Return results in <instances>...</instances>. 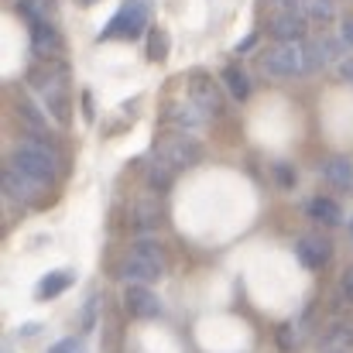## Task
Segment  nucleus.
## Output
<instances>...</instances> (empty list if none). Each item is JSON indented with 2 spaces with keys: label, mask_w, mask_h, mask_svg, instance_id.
<instances>
[{
  "label": "nucleus",
  "mask_w": 353,
  "mask_h": 353,
  "mask_svg": "<svg viewBox=\"0 0 353 353\" xmlns=\"http://www.w3.org/2000/svg\"><path fill=\"white\" fill-rule=\"evenodd\" d=\"M288 330H292V326H281V330H278V333H274V340H278V343H281V350H292V343H295V340H292V333H288Z\"/></svg>",
  "instance_id": "obj_29"
},
{
  "label": "nucleus",
  "mask_w": 353,
  "mask_h": 353,
  "mask_svg": "<svg viewBox=\"0 0 353 353\" xmlns=\"http://www.w3.org/2000/svg\"><path fill=\"white\" fill-rule=\"evenodd\" d=\"M38 189H41V185H34L31 179H24L21 172H14V168L7 165V172H3V199H7L10 206H17V210L31 206Z\"/></svg>",
  "instance_id": "obj_12"
},
{
  "label": "nucleus",
  "mask_w": 353,
  "mask_h": 353,
  "mask_svg": "<svg viewBox=\"0 0 353 353\" xmlns=\"http://www.w3.org/2000/svg\"><path fill=\"white\" fill-rule=\"evenodd\" d=\"M274 182H278L281 189H292V185H295V172H292V165L278 161V165H274Z\"/></svg>",
  "instance_id": "obj_25"
},
{
  "label": "nucleus",
  "mask_w": 353,
  "mask_h": 353,
  "mask_svg": "<svg viewBox=\"0 0 353 353\" xmlns=\"http://www.w3.org/2000/svg\"><path fill=\"white\" fill-rule=\"evenodd\" d=\"M326 353H343V350H326Z\"/></svg>",
  "instance_id": "obj_36"
},
{
  "label": "nucleus",
  "mask_w": 353,
  "mask_h": 353,
  "mask_svg": "<svg viewBox=\"0 0 353 353\" xmlns=\"http://www.w3.org/2000/svg\"><path fill=\"white\" fill-rule=\"evenodd\" d=\"M168 48H172L168 31L151 28V31H148V38H144V52H148V59H151V62H165V59H168Z\"/></svg>",
  "instance_id": "obj_19"
},
{
  "label": "nucleus",
  "mask_w": 353,
  "mask_h": 353,
  "mask_svg": "<svg viewBox=\"0 0 353 353\" xmlns=\"http://www.w3.org/2000/svg\"><path fill=\"white\" fill-rule=\"evenodd\" d=\"M326 182L340 192H350L353 189V161L350 158H330L326 161Z\"/></svg>",
  "instance_id": "obj_17"
},
{
  "label": "nucleus",
  "mask_w": 353,
  "mask_h": 353,
  "mask_svg": "<svg viewBox=\"0 0 353 353\" xmlns=\"http://www.w3.org/2000/svg\"><path fill=\"white\" fill-rule=\"evenodd\" d=\"M76 3H83V7H93V3H100V0H76Z\"/></svg>",
  "instance_id": "obj_35"
},
{
  "label": "nucleus",
  "mask_w": 353,
  "mask_h": 353,
  "mask_svg": "<svg viewBox=\"0 0 353 353\" xmlns=\"http://www.w3.org/2000/svg\"><path fill=\"white\" fill-rule=\"evenodd\" d=\"M326 343H353V326L350 323H333L326 333Z\"/></svg>",
  "instance_id": "obj_24"
},
{
  "label": "nucleus",
  "mask_w": 353,
  "mask_h": 353,
  "mask_svg": "<svg viewBox=\"0 0 353 353\" xmlns=\"http://www.w3.org/2000/svg\"><path fill=\"white\" fill-rule=\"evenodd\" d=\"M295 254H299V261H302L309 271H319V268H326V261H330V243L319 240V236H302V240L295 243Z\"/></svg>",
  "instance_id": "obj_13"
},
{
  "label": "nucleus",
  "mask_w": 353,
  "mask_h": 353,
  "mask_svg": "<svg viewBox=\"0 0 353 353\" xmlns=\"http://www.w3.org/2000/svg\"><path fill=\"white\" fill-rule=\"evenodd\" d=\"M165 120L172 123V130H182V134H203V130L210 127L213 114H210V110H203L199 103H192V100L185 97L182 103L165 107Z\"/></svg>",
  "instance_id": "obj_6"
},
{
  "label": "nucleus",
  "mask_w": 353,
  "mask_h": 353,
  "mask_svg": "<svg viewBox=\"0 0 353 353\" xmlns=\"http://www.w3.org/2000/svg\"><path fill=\"white\" fill-rule=\"evenodd\" d=\"M93 319H97V295L90 299V309H83V330L90 333V326H93Z\"/></svg>",
  "instance_id": "obj_27"
},
{
  "label": "nucleus",
  "mask_w": 353,
  "mask_h": 353,
  "mask_svg": "<svg viewBox=\"0 0 353 353\" xmlns=\"http://www.w3.org/2000/svg\"><path fill=\"white\" fill-rule=\"evenodd\" d=\"M165 274V264H158V261H148V257H141V254H127L123 257V264H120V278L127 281V285H154L158 278Z\"/></svg>",
  "instance_id": "obj_10"
},
{
  "label": "nucleus",
  "mask_w": 353,
  "mask_h": 353,
  "mask_svg": "<svg viewBox=\"0 0 353 353\" xmlns=\"http://www.w3.org/2000/svg\"><path fill=\"white\" fill-rule=\"evenodd\" d=\"M192 103H199L203 110H210L213 117L220 114V107H223V100H220V83L210 76V72H203V69H196V72H189V93H185Z\"/></svg>",
  "instance_id": "obj_8"
},
{
  "label": "nucleus",
  "mask_w": 353,
  "mask_h": 353,
  "mask_svg": "<svg viewBox=\"0 0 353 353\" xmlns=\"http://www.w3.org/2000/svg\"><path fill=\"white\" fill-rule=\"evenodd\" d=\"M309 216H312L316 223H323V227H340V223H343V210H340V203L330 199V196L312 199V203H309Z\"/></svg>",
  "instance_id": "obj_16"
},
{
  "label": "nucleus",
  "mask_w": 353,
  "mask_h": 353,
  "mask_svg": "<svg viewBox=\"0 0 353 353\" xmlns=\"http://www.w3.org/2000/svg\"><path fill=\"white\" fill-rule=\"evenodd\" d=\"M72 281H76V274H72L69 268H62V271H48V274L38 281V299H41V302H52V299H59L62 292H69Z\"/></svg>",
  "instance_id": "obj_14"
},
{
  "label": "nucleus",
  "mask_w": 353,
  "mask_h": 353,
  "mask_svg": "<svg viewBox=\"0 0 353 353\" xmlns=\"http://www.w3.org/2000/svg\"><path fill=\"white\" fill-rule=\"evenodd\" d=\"M148 179H151L154 192H165V189L172 185V179H175V175H172L168 168H161V165H154V161H151V165H148Z\"/></svg>",
  "instance_id": "obj_23"
},
{
  "label": "nucleus",
  "mask_w": 353,
  "mask_h": 353,
  "mask_svg": "<svg viewBox=\"0 0 353 353\" xmlns=\"http://www.w3.org/2000/svg\"><path fill=\"white\" fill-rule=\"evenodd\" d=\"M343 41H347V48H353V17L343 21Z\"/></svg>",
  "instance_id": "obj_32"
},
{
  "label": "nucleus",
  "mask_w": 353,
  "mask_h": 353,
  "mask_svg": "<svg viewBox=\"0 0 353 353\" xmlns=\"http://www.w3.org/2000/svg\"><path fill=\"white\" fill-rule=\"evenodd\" d=\"M264 72L274 79H295L305 76V48L299 45H274L271 52H264Z\"/></svg>",
  "instance_id": "obj_4"
},
{
  "label": "nucleus",
  "mask_w": 353,
  "mask_h": 353,
  "mask_svg": "<svg viewBox=\"0 0 353 353\" xmlns=\"http://www.w3.org/2000/svg\"><path fill=\"white\" fill-rule=\"evenodd\" d=\"M199 158H203L199 141H192V134H182V130H168V134H161V137L154 141V148H151V161L161 165V168H168L172 175H175V172H189V168H196Z\"/></svg>",
  "instance_id": "obj_2"
},
{
  "label": "nucleus",
  "mask_w": 353,
  "mask_h": 353,
  "mask_svg": "<svg viewBox=\"0 0 353 353\" xmlns=\"http://www.w3.org/2000/svg\"><path fill=\"white\" fill-rule=\"evenodd\" d=\"M257 38H261V31H250V34H247V38H243V41L236 45V55H243V52H250V48L257 45Z\"/></svg>",
  "instance_id": "obj_28"
},
{
  "label": "nucleus",
  "mask_w": 353,
  "mask_h": 353,
  "mask_svg": "<svg viewBox=\"0 0 353 353\" xmlns=\"http://www.w3.org/2000/svg\"><path fill=\"white\" fill-rule=\"evenodd\" d=\"M305 28H309V21H305L299 10H288V7L274 10V14L268 17V24H264V31H268L278 45H299V41L305 38Z\"/></svg>",
  "instance_id": "obj_5"
},
{
  "label": "nucleus",
  "mask_w": 353,
  "mask_h": 353,
  "mask_svg": "<svg viewBox=\"0 0 353 353\" xmlns=\"http://www.w3.org/2000/svg\"><path fill=\"white\" fill-rule=\"evenodd\" d=\"M148 31H151V24H148V3H141V0H123L120 10L107 21V28L100 31V38H103V41H110V38L134 41V38H141V34H148Z\"/></svg>",
  "instance_id": "obj_3"
},
{
  "label": "nucleus",
  "mask_w": 353,
  "mask_h": 353,
  "mask_svg": "<svg viewBox=\"0 0 353 353\" xmlns=\"http://www.w3.org/2000/svg\"><path fill=\"white\" fill-rule=\"evenodd\" d=\"M10 168L21 172L24 179H31L34 185H52L59 179V154L45 144V141H21L10 151Z\"/></svg>",
  "instance_id": "obj_1"
},
{
  "label": "nucleus",
  "mask_w": 353,
  "mask_h": 353,
  "mask_svg": "<svg viewBox=\"0 0 353 353\" xmlns=\"http://www.w3.org/2000/svg\"><path fill=\"white\" fill-rule=\"evenodd\" d=\"M31 52L38 55V62H55V59H59V52H62V34H59V28H55L48 17H41V21L31 24Z\"/></svg>",
  "instance_id": "obj_9"
},
{
  "label": "nucleus",
  "mask_w": 353,
  "mask_h": 353,
  "mask_svg": "<svg viewBox=\"0 0 353 353\" xmlns=\"http://www.w3.org/2000/svg\"><path fill=\"white\" fill-rule=\"evenodd\" d=\"M302 48H305V72H319L323 65H330V62H326V52H323V45H319V38H316V41H302Z\"/></svg>",
  "instance_id": "obj_21"
},
{
  "label": "nucleus",
  "mask_w": 353,
  "mask_h": 353,
  "mask_svg": "<svg viewBox=\"0 0 353 353\" xmlns=\"http://www.w3.org/2000/svg\"><path fill=\"white\" fill-rule=\"evenodd\" d=\"M343 295L353 302V264L347 268V274H343Z\"/></svg>",
  "instance_id": "obj_31"
},
{
  "label": "nucleus",
  "mask_w": 353,
  "mask_h": 353,
  "mask_svg": "<svg viewBox=\"0 0 353 353\" xmlns=\"http://www.w3.org/2000/svg\"><path fill=\"white\" fill-rule=\"evenodd\" d=\"M48 353H86V347H83L76 336H65V340L52 343V350H48Z\"/></svg>",
  "instance_id": "obj_26"
},
{
  "label": "nucleus",
  "mask_w": 353,
  "mask_h": 353,
  "mask_svg": "<svg viewBox=\"0 0 353 353\" xmlns=\"http://www.w3.org/2000/svg\"><path fill=\"white\" fill-rule=\"evenodd\" d=\"M336 72H340L343 83H353V59H343V62L336 65Z\"/></svg>",
  "instance_id": "obj_30"
},
{
  "label": "nucleus",
  "mask_w": 353,
  "mask_h": 353,
  "mask_svg": "<svg viewBox=\"0 0 353 353\" xmlns=\"http://www.w3.org/2000/svg\"><path fill=\"white\" fill-rule=\"evenodd\" d=\"M223 86L230 90V97L240 100V103L250 97V79H247V72H243L240 65H227V69H223Z\"/></svg>",
  "instance_id": "obj_18"
},
{
  "label": "nucleus",
  "mask_w": 353,
  "mask_h": 353,
  "mask_svg": "<svg viewBox=\"0 0 353 353\" xmlns=\"http://www.w3.org/2000/svg\"><path fill=\"white\" fill-rule=\"evenodd\" d=\"M123 305H127V312L134 319H154V316H161V299L151 292V285H127Z\"/></svg>",
  "instance_id": "obj_11"
},
{
  "label": "nucleus",
  "mask_w": 353,
  "mask_h": 353,
  "mask_svg": "<svg viewBox=\"0 0 353 353\" xmlns=\"http://www.w3.org/2000/svg\"><path fill=\"white\" fill-rule=\"evenodd\" d=\"M41 333V323H28L24 330H21V336H38Z\"/></svg>",
  "instance_id": "obj_34"
},
{
  "label": "nucleus",
  "mask_w": 353,
  "mask_h": 353,
  "mask_svg": "<svg viewBox=\"0 0 353 353\" xmlns=\"http://www.w3.org/2000/svg\"><path fill=\"white\" fill-rule=\"evenodd\" d=\"M134 254H141V257H148V261H158V264H165V250H161V243H158V240H151V236H141V240H134Z\"/></svg>",
  "instance_id": "obj_22"
},
{
  "label": "nucleus",
  "mask_w": 353,
  "mask_h": 353,
  "mask_svg": "<svg viewBox=\"0 0 353 353\" xmlns=\"http://www.w3.org/2000/svg\"><path fill=\"white\" fill-rule=\"evenodd\" d=\"M17 117L24 120V123H31L34 127V134H45L48 130V120H45V114L31 103V100H17Z\"/></svg>",
  "instance_id": "obj_20"
},
{
  "label": "nucleus",
  "mask_w": 353,
  "mask_h": 353,
  "mask_svg": "<svg viewBox=\"0 0 353 353\" xmlns=\"http://www.w3.org/2000/svg\"><path fill=\"white\" fill-rule=\"evenodd\" d=\"M127 216H130V227H134L137 234H151V230H158V227H161V220H165V206H161V199H158V196L141 192V196L130 203Z\"/></svg>",
  "instance_id": "obj_7"
},
{
  "label": "nucleus",
  "mask_w": 353,
  "mask_h": 353,
  "mask_svg": "<svg viewBox=\"0 0 353 353\" xmlns=\"http://www.w3.org/2000/svg\"><path fill=\"white\" fill-rule=\"evenodd\" d=\"M83 117H86V120H93V97H90V93L83 97Z\"/></svg>",
  "instance_id": "obj_33"
},
{
  "label": "nucleus",
  "mask_w": 353,
  "mask_h": 353,
  "mask_svg": "<svg viewBox=\"0 0 353 353\" xmlns=\"http://www.w3.org/2000/svg\"><path fill=\"white\" fill-rule=\"evenodd\" d=\"M295 10L309 24H333L336 21V3L333 0H295Z\"/></svg>",
  "instance_id": "obj_15"
}]
</instances>
